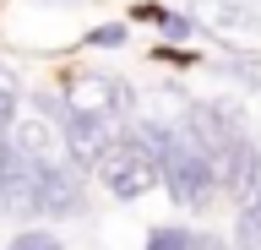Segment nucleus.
<instances>
[{"label": "nucleus", "instance_id": "obj_1", "mask_svg": "<svg viewBox=\"0 0 261 250\" xmlns=\"http://www.w3.org/2000/svg\"><path fill=\"white\" fill-rule=\"evenodd\" d=\"M60 120H87V125H103L120 136L136 120V93L109 71H76L60 93Z\"/></svg>", "mask_w": 261, "mask_h": 250}, {"label": "nucleus", "instance_id": "obj_2", "mask_svg": "<svg viewBox=\"0 0 261 250\" xmlns=\"http://www.w3.org/2000/svg\"><path fill=\"white\" fill-rule=\"evenodd\" d=\"M93 180L103 185L114 201H136V196H147L152 185H163V158L147 147L136 131H125V136H114V147L98 158Z\"/></svg>", "mask_w": 261, "mask_h": 250}, {"label": "nucleus", "instance_id": "obj_3", "mask_svg": "<svg viewBox=\"0 0 261 250\" xmlns=\"http://www.w3.org/2000/svg\"><path fill=\"white\" fill-rule=\"evenodd\" d=\"M163 190H169V196H174V207H185V212H207L212 196L223 190L212 152H201L185 131H179L174 147L163 152Z\"/></svg>", "mask_w": 261, "mask_h": 250}, {"label": "nucleus", "instance_id": "obj_4", "mask_svg": "<svg viewBox=\"0 0 261 250\" xmlns=\"http://www.w3.org/2000/svg\"><path fill=\"white\" fill-rule=\"evenodd\" d=\"M196 27L207 38H218L234 54H261V11L245 0H196L191 6Z\"/></svg>", "mask_w": 261, "mask_h": 250}, {"label": "nucleus", "instance_id": "obj_5", "mask_svg": "<svg viewBox=\"0 0 261 250\" xmlns=\"http://www.w3.org/2000/svg\"><path fill=\"white\" fill-rule=\"evenodd\" d=\"M218 180H223V190L234 201H250L261 190V147H256L250 131H240L223 152H218Z\"/></svg>", "mask_w": 261, "mask_h": 250}, {"label": "nucleus", "instance_id": "obj_6", "mask_svg": "<svg viewBox=\"0 0 261 250\" xmlns=\"http://www.w3.org/2000/svg\"><path fill=\"white\" fill-rule=\"evenodd\" d=\"M234 245L240 250H261V190L250 201H240V217H234Z\"/></svg>", "mask_w": 261, "mask_h": 250}, {"label": "nucleus", "instance_id": "obj_7", "mask_svg": "<svg viewBox=\"0 0 261 250\" xmlns=\"http://www.w3.org/2000/svg\"><path fill=\"white\" fill-rule=\"evenodd\" d=\"M16 109H22V82H16L11 66H0V142H6V136H11V125L22 120Z\"/></svg>", "mask_w": 261, "mask_h": 250}, {"label": "nucleus", "instance_id": "obj_8", "mask_svg": "<svg viewBox=\"0 0 261 250\" xmlns=\"http://www.w3.org/2000/svg\"><path fill=\"white\" fill-rule=\"evenodd\" d=\"M142 22H152V27H158V33H169V38H191V33H201V27H196V17L169 11V6H142Z\"/></svg>", "mask_w": 261, "mask_h": 250}, {"label": "nucleus", "instance_id": "obj_9", "mask_svg": "<svg viewBox=\"0 0 261 250\" xmlns=\"http://www.w3.org/2000/svg\"><path fill=\"white\" fill-rule=\"evenodd\" d=\"M196 234L201 229H185V223H158L147 234V250H196Z\"/></svg>", "mask_w": 261, "mask_h": 250}, {"label": "nucleus", "instance_id": "obj_10", "mask_svg": "<svg viewBox=\"0 0 261 250\" xmlns=\"http://www.w3.org/2000/svg\"><path fill=\"white\" fill-rule=\"evenodd\" d=\"M11 250H65V245H60V234H49V229H22L11 239Z\"/></svg>", "mask_w": 261, "mask_h": 250}, {"label": "nucleus", "instance_id": "obj_11", "mask_svg": "<svg viewBox=\"0 0 261 250\" xmlns=\"http://www.w3.org/2000/svg\"><path fill=\"white\" fill-rule=\"evenodd\" d=\"M125 38H130L125 22H109V27H93V33H87V44H125Z\"/></svg>", "mask_w": 261, "mask_h": 250}, {"label": "nucleus", "instance_id": "obj_12", "mask_svg": "<svg viewBox=\"0 0 261 250\" xmlns=\"http://www.w3.org/2000/svg\"><path fill=\"white\" fill-rule=\"evenodd\" d=\"M6 212H11V207H6V190H0V217H6Z\"/></svg>", "mask_w": 261, "mask_h": 250}]
</instances>
